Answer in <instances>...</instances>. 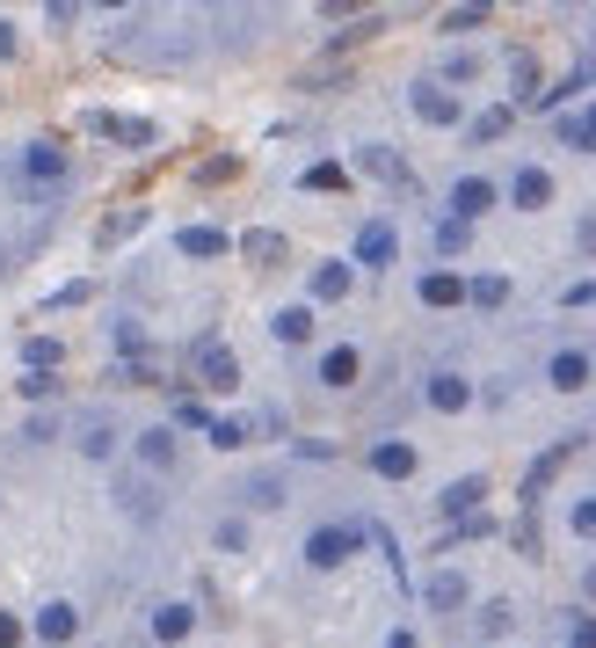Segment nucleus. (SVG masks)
<instances>
[{
	"mask_svg": "<svg viewBox=\"0 0 596 648\" xmlns=\"http://www.w3.org/2000/svg\"><path fill=\"white\" fill-rule=\"evenodd\" d=\"M313 336V313L306 307H284L277 313V342H306Z\"/></svg>",
	"mask_w": 596,
	"mask_h": 648,
	"instance_id": "nucleus-22",
	"label": "nucleus"
},
{
	"mask_svg": "<svg viewBox=\"0 0 596 648\" xmlns=\"http://www.w3.org/2000/svg\"><path fill=\"white\" fill-rule=\"evenodd\" d=\"M480 23H487V8H480V0H466V8L444 15V29H480Z\"/></svg>",
	"mask_w": 596,
	"mask_h": 648,
	"instance_id": "nucleus-28",
	"label": "nucleus"
},
{
	"mask_svg": "<svg viewBox=\"0 0 596 648\" xmlns=\"http://www.w3.org/2000/svg\"><path fill=\"white\" fill-rule=\"evenodd\" d=\"M248 437H255L248 423H212V445H218V452H233V445H248Z\"/></svg>",
	"mask_w": 596,
	"mask_h": 648,
	"instance_id": "nucleus-29",
	"label": "nucleus"
},
{
	"mask_svg": "<svg viewBox=\"0 0 596 648\" xmlns=\"http://www.w3.org/2000/svg\"><path fill=\"white\" fill-rule=\"evenodd\" d=\"M430 401H436V409H444V415H458V409H466V401H473V386L458 379V372H436V379H430Z\"/></svg>",
	"mask_w": 596,
	"mask_h": 648,
	"instance_id": "nucleus-11",
	"label": "nucleus"
},
{
	"mask_svg": "<svg viewBox=\"0 0 596 648\" xmlns=\"http://www.w3.org/2000/svg\"><path fill=\"white\" fill-rule=\"evenodd\" d=\"M574 532H582V539H596V496H582V503H574Z\"/></svg>",
	"mask_w": 596,
	"mask_h": 648,
	"instance_id": "nucleus-32",
	"label": "nucleus"
},
{
	"mask_svg": "<svg viewBox=\"0 0 596 648\" xmlns=\"http://www.w3.org/2000/svg\"><path fill=\"white\" fill-rule=\"evenodd\" d=\"M385 648H415V634H393V641H385Z\"/></svg>",
	"mask_w": 596,
	"mask_h": 648,
	"instance_id": "nucleus-37",
	"label": "nucleus"
},
{
	"mask_svg": "<svg viewBox=\"0 0 596 648\" xmlns=\"http://www.w3.org/2000/svg\"><path fill=\"white\" fill-rule=\"evenodd\" d=\"M357 263H364V270H385V263H393V226H385V219H371V226L357 234Z\"/></svg>",
	"mask_w": 596,
	"mask_h": 648,
	"instance_id": "nucleus-3",
	"label": "nucleus"
},
{
	"mask_svg": "<svg viewBox=\"0 0 596 648\" xmlns=\"http://www.w3.org/2000/svg\"><path fill=\"white\" fill-rule=\"evenodd\" d=\"M357 372H364V358L350 350V342H334L328 358H320V379H328V386H357Z\"/></svg>",
	"mask_w": 596,
	"mask_h": 648,
	"instance_id": "nucleus-7",
	"label": "nucleus"
},
{
	"mask_svg": "<svg viewBox=\"0 0 596 648\" xmlns=\"http://www.w3.org/2000/svg\"><path fill=\"white\" fill-rule=\"evenodd\" d=\"M23 641V620H8V612H0V648H15Z\"/></svg>",
	"mask_w": 596,
	"mask_h": 648,
	"instance_id": "nucleus-35",
	"label": "nucleus"
},
{
	"mask_svg": "<svg viewBox=\"0 0 596 648\" xmlns=\"http://www.w3.org/2000/svg\"><path fill=\"white\" fill-rule=\"evenodd\" d=\"M466 299H473V307H502V299H509V277H473Z\"/></svg>",
	"mask_w": 596,
	"mask_h": 648,
	"instance_id": "nucleus-25",
	"label": "nucleus"
},
{
	"mask_svg": "<svg viewBox=\"0 0 596 648\" xmlns=\"http://www.w3.org/2000/svg\"><path fill=\"white\" fill-rule=\"evenodd\" d=\"M458 299H466V285H458V277H444V270H430V277H422V307H458Z\"/></svg>",
	"mask_w": 596,
	"mask_h": 648,
	"instance_id": "nucleus-19",
	"label": "nucleus"
},
{
	"mask_svg": "<svg viewBox=\"0 0 596 648\" xmlns=\"http://www.w3.org/2000/svg\"><path fill=\"white\" fill-rule=\"evenodd\" d=\"M568 648H596V620H574L568 626Z\"/></svg>",
	"mask_w": 596,
	"mask_h": 648,
	"instance_id": "nucleus-34",
	"label": "nucleus"
},
{
	"mask_svg": "<svg viewBox=\"0 0 596 648\" xmlns=\"http://www.w3.org/2000/svg\"><path fill=\"white\" fill-rule=\"evenodd\" d=\"M240 248H248V263H284V240H277V234H263V226H255V234L240 240Z\"/></svg>",
	"mask_w": 596,
	"mask_h": 648,
	"instance_id": "nucleus-23",
	"label": "nucleus"
},
{
	"mask_svg": "<svg viewBox=\"0 0 596 648\" xmlns=\"http://www.w3.org/2000/svg\"><path fill=\"white\" fill-rule=\"evenodd\" d=\"M502 132H509V110H487V117H473V132H466V139H502Z\"/></svg>",
	"mask_w": 596,
	"mask_h": 648,
	"instance_id": "nucleus-27",
	"label": "nucleus"
},
{
	"mask_svg": "<svg viewBox=\"0 0 596 648\" xmlns=\"http://www.w3.org/2000/svg\"><path fill=\"white\" fill-rule=\"evenodd\" d=\"M495 204V183H480V175H466L452 190V219H473V212H487Z\"/></svg>",
	"mask_w": 596,
	"mask_h": 648,
	"instance_id": "nucleus-10",
	"label": "nucleus"
},
{
	"mask_svg": "<svg viewBox=\"0 0 596 648\" xmlns=\"http://www.w3.org/2000/svg\"><path fill=\"white\" fill-rule=\"evenodd\" d=\"M560 139H568V146H596V110L568 117V124H560Z\"/></svg>",
	"mask_w": 596,
	"mask_h": 648,
	"instance_id": "nucleus-26",
	"label": "nucleus"
},
{
	"mask_svg": "<svg viewBox=\"0 0 596 648\" xmlns=\"http://www.w3.org/2000/svg\"><path fill=\"white\" fill-rule=\"evenodd\" d=\"M190 626H196V612H190V605H161V612H153V634H161V641H182Z\"/></svg>",
	"mask_w": 596,
	"mask_h": 648,
	"instance_id": "nucleus-17",
	"label": "nucleus"
},
{
	"mask_svg": "<svg viewBox=\"0 0 596 648\" xmlns=\"http://www.w3.org/2000/svg\"><path fill=\"white\" fill-rule=\"evenodd\" d=\"M509 80H517V102L538 96V66H531V59H517V73H509Z\"/></svg>",
	"mask_w": 596,
	"mask_h": 648,
	"instance_id": "nucleus-31",
	"label": "nucleus"
},
{
	"mask_svg": "<svg viewBox=\"0 0 596 648\" xmlns=\"http://www.w3.org/2000/svg\"><path fill=\"white\" fill-rule=\"evenodd\" d=\"M73 626H80L73 605H45V612H37V634H45V641H73Z\"/></svg>",
	"mask_w": 596,
	"mask_h": 648,
	"instance_id": "nucleus-13",
	"label": "nucleus"
},
{
	"mask_svg": "<svg viewBox=\"0 0 596 648\" xmlns=\"http://www.w3.org/2000/svg\"><path fill=\"white\" fill-rule=\"evenodd\" d=\"M8 51H15V29H8V23H0V59H8Z\"/></svg>",
	"mask_w": 596,
	"mask_h": 648,
	"instance_id": "nucleus-36",
	"label": "nucleus"
},
{
	"mask_svg": "<svg viewBox=\"0 0 596 648\" xmlns=\"http://www.w3.org/2000/svg\"><path fill=\"white\" fill-rule=\"evenodd\" d=\"M480 496H487V481H480V474L452 481V488H444V518H473V510H480Z\"/></svg>",
	"mask_w": 596,
	"mask_h": 648,
	"instance_id": "nucleus-8",
	"label": "nucleus"
},
{
	"mask_svg": "<svg viewBox=\"0 0 596 648\" xmlns=\"http://www.w3.org/2000/svg\"><path fill=\"white\" fill-rule=\"evenodd\" d=\"M509 197H517L524 212H546V204H553V175L546 169H524L517 183H509Z\"/></svg>",
	"mask_w": 596,
	"mask_h": 648,
	"instance_id": "nucleus-5",
	"label": "nucleus"
},
{
	"mask_svg": "<svg viewBox=\"0 0 596 648\" xmlns=\"http://www.w3.org/2000/svg\"><path fill=\"white\" fill-rule=\"evenodd\" d=\"M582 598H596V569H589V576H582Z\"/></svg>",
	"mask_w": 596,
	"mask_h": 648,
	"instance_id": "nucleus-38",
	"label": "nucleus"
},
{
	"mask_svg": "<svg viewBox=\"0 0 596 648\" xmlns=\"http://www.w3.org/2000/svg\"><path fill=\"white\" fill-rule=\"evenodd\" d=\"M196 372H204V386H218V394H233V386H240L233 350H196Z\"/></svg>",
	"mask_w": 596,
	"mask_h": 648,
	"instance_id": "nucleus-4",
	"label": "nucleus"
},
{
	"mask_svg": "<svg viewBox=\"0 0 596 648\" xmlns=\"http://www.w3.org/2000/svg\"><path fill=\"white\" fill-rule=\"evenodd\" d=\"M175 248H182V256H196V263H212V256H226V234H218V226H182V234H175Z\"/></svg>",
	"mask_w": 596,
	"mask_h": 648,
	"instance_id": "nucleus-6",
	"label": "nucleus"
},
{
	"mask_svg": "<svg viewBox=\"0 0 596 648\" xmlns=\"http://www.w3.org/2000/svg\"><path fill=\"white\" fill-rule=\"evenodd\" d=\"M306 190L313 197H334V190H350V175L334 169V161H320V169H306Z\"/></svg>",
	"mask_w": 596,
	"mask_h": 648,
	"instance_id": "nucleus-24",
	"label": "nucleus"
},
{
	"mask_svg": "<svg viewBox=\"0 0 596 648\" xmlns=\"http://www.w3.org/2000/svg\"><path fill=\"white\" fill-rule=\"evenodd\" d=\"M415 110H422V117H430V124H458V102L444 96L436 80H415Z\"/></svg>",
	"mask_w": 596,
	"mask_h": 648,
	"instance_id": "nucleus-9",
	"label": "nucleus"
},
{
	"mask_svg": "<svg viewBox=\"0 0 596 648\" xmlns=\"http://www.w3.org/2000/svg\"><path fill=\"white\" fill-rule=\"evenodd\" d=\"M357 169L385 175V183H407V169H401V153H393V146H364V153H357Z\"/></svg>",
	"mask_w": 596,
	"mask_h": 648,
	"instance_id": "nucleus-16",
	"label": "nucleus"
},
{
	"mask_svg": "<svg viewBox=\"0 0 596 648\" xmlns=\"http://www.w3.org/2000/svg\"><path fill=\"white\" fill-rule=\"evenodd\" d=\"M436 248L458 256V248H466V219H444V226H436Z\"/></svg>",
	"mask_w": 596,
	"mask_h": 648,
	"instance_id": "nucleus-30",
	"label": "nucleus"
},
{
	"mask_svg": "<svg viewBox=\"0 0 596 648\" xmlns=\"http://www.w3.org/2000/svg\"><path fill=\"white\" fill-rule=\"evenodd\" d=\"M553 386H560V394L589 386V358H582V350H560V358H553Z\"/></svg>",
	"mask_w": 596,
	"mask_h": 648,
	"instance_id": "nucleus-12",
	"label": "nucleus"
},
{
	"mask_svg": "<svg viewBox=\"0 0 596 648\" xmlns=\"http://www.w3.org/2000/svg\"><path fill=\"white\" fill-rule=\"evenodd\" d=\"M313 299H350V263H320L313 270Z\"/></svg>",
	"mask_w": 596,
	"mask_h": 648,
	"instance_id": "nucleus-18",
	"label": "nucleus"
},
{
	"mask_svg": "<svg viewBox=\"0 0 596 648\" xmlns=\"http://www.w3.org/2000/svg\"><path fill=\"white\" fill-rule=\"evenodd\" d=\"M23 175H37V183H66V153H59L51 139L23 146Z\"/></svg>",
	"mask_w": 596,
	"mask_h": 648,
	"instance_id": "nucleus-2",
	"label": "nucleus"
},
{
	"mask_svg": "<svg viewBox=\"0 0 596 648\" xmlns=\"http://www.w3.org/2000/svg\"><path fill=\"white\" fill-rule=\"evenodd\" d=\"M96 124H102L117 146H145V139H153V124H145V117H96Z\"/></svg>",
	"mask_w": 596,
	"mask_h": 648,
	"instance_id": "nucleus-21",
	"label": "nucleus"
},
{
	"mask_svg": "<svg viewBox=\"0 0 596 648\" xmlns=\"http://www.w3.org/2000/svg\"><path fill=\"white\" fill-rule=\"evenodd\" d=\"M29 364H37V379H45L51 364H59V342H29Z\"/></svg>",
	"mask_w": 596,
	"mask_h": 648,
	"instance_id": "nucleus-33",
	"label": "nucleus"
},
{
	"mask_svg": "<svg viewBox=\"0 0 596 648\" xmlns=\"http://www.w3.org/2000/svg\"><path fill=\"white\" fill-rule=\"evenodd\" d=\"M422 598H430L436 612H458V605H466V576H452V569H444V576H430V590H422Z\"/></svg>",
	"mask_w": 596,
	"mask_h": 648,
	"instance_id": "nucleus-15",
	"label": "nucleus"
},
{
	"mask_svg": "<svg viewBox=\"0 0 596 648\" xmlns=\"http://www.w3.org/2000/svg\"><path fill=\"white\" fill-rule=\"evenodd\" d=\"M139 459H145V466H175V431H167V423H161V431H145Z\"/></svg>",
	"mask_w": 596,
	"mask_h": 648,
	"instance_id": "nucleus-20",
	"label": "nucleus"
},
{
	"mask_svg": "<svg viewBox=\"0 0 596 648\" xmlns=\"http://www.w3.org/2000/svg\"><path fill=\"white\" fill-rule=\"evenodd\" d=\"M371 466H379L385 481H407V474H415V445H379V452H371Z\"/></svg>",
	"mask_w": 596,
	"mask_h": 648,
	"instance_id": "nucleus-14",
	"label": "nucleus"
},
{
	"mask_svg": "<svg viewBox=\"0 0 596 648\" xmlns=\"http://www.w3.org/2000/svg\"><path fill=\"white\" fill-rule=\"evenodd\" d=\"M350 553H357V532H350V525H320V532L306 539V561H313V569H334V561H350Z\"/></svg>",
	"mask_w": 596,
	"mask_h": 648,
	"instance_id": "nucleus-1",
	"label": "nucleus"
}]
</instances>
